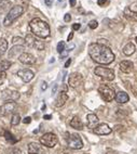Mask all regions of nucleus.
<instances>
[{
  "mask_svg": "<svg viewBox=\"0 0 137 154\" xmlns=\"http://www.w3.org/2000/svg\"><path fill=\"white\" fill-rule=\"evenodd\" d=\"M17 104L15 101H6V103L0 107V115L7 116L15 111Z\"/></svg>",
  "mask_w": 137,
  "mask_h": 154,
  "instance_id": "obj_8",
  "label": "nucleus"
},
{
  "mask_svg": "<svg viewBox=\"0 0 137 154\" xmlns=\"http://www.w3.org/2000/svg\"><path fill=\"white\" fill-rule=\"evenodd\" d=\"M89 54L94 62L98 64H110L115 60L111 49L99 42H93L89 46Z\"/></svg>",
  "mask_w": 137,
  "mask_h": 154,
  "instance_id": "obj_1",
  "label": "nucleus"
},
{
  "mask_svg": "<svg viewBox=\"0 0 137 154\" xmlns=\"http://www.w3.org/2000/svg\"><path fill=\"white\" fill-rule=\"evenodd\" d=\"M17 76L25 82V83H29L30 80L33 79L34 77H35V73L33 71H30V69H19L17 72Z\"/></svg>",
  "mask_w": 137,
  "mask_h": 154,
  "instance_id": "obj_11",
  "label": "nucleus"
},
{
  "mask_svg": "<svg viewBox=\"0 0 137 154\" xmlns=\"http://www.w3.org/2000/svg\"><path fill=\"white\" fill-rule=\"evenodd\" d=\"M135 40H136V42H137V37H136V39H135Z\"/></svg>",
  "mask_w": 137,
  "mask_h": 154,
  "instance_id": "obj_46",
  "label": "nucleus"
},
{
  "mask_svg": "<svg viewBox=\"0 0 137 154\" xmlns=\"http://www.w3.org/2000/svg\"><path fill=\"white\" fill-rule=\"evenodd\" d=\"M80 27H81V25H80L79 23H76V24L72 25V29H74V30H78V29H80Z\"/></svg>",
  "mask_w": 137,
  "mask_h": 154,
  "instance_id": "obj_37",
  "label": "nucleus"
},
{
  "mask_svg": "<svg viewBox=\"0 0 137 154\" xmlns=\"http://www.w3.org/2000/svg\"><path fill=\"white\" fill-rule=\"evenodd\" d=\"M25 44L27 45L28 47L33 48L34 47V44H35V40H36V38H35V36L31 35V34H28L26 37H25Z\"/></svg>",
  "mask_w": 137,
  "mask_h": 154,
  "instance_id": "obj_25",
  "label": "nucleus"
},
{
  "mask_svg": "<svg viewBox=\"0 0 137 154\" xmlns=\"http://www.w3.org/2000/svg\"><path fill=\"white\" fill-rule=\"evenodd\" d=\"M47 88H48V84L45 83V82H43L41 85V90H45Z\"/></svg>",
  "mask_w": 137,
  "mask_h": 154,
  "instance_id": "obj_40",
  "label": "nucleus"
},
{
  "mask_svg": "<svg viewBox=\"0 0 137 154\" xmlns=\"http://www.w3.org/2000/svg\"><path fill=\"white\" fill-rule=\"evenodd\" d=\"M28 153L29 154H45L41 146L37 142H31L28 144Z\"/></svg>",
  "mask_w": 137,
  "mask_h": 154,
  "instance_id": "obj_14",
  "label": "nucleus"
},
{
  "mask_svg": "<svg viewBox=\"0 0 137 154\" xmlns=\"http://www.w3.org/2000/svg\"><path fill=\"white\" fill-rule=\"evenodd\" d=\"M124 17L132 21H137V12H134L130 7L124 9Z\"/></svg>",
  "mask_w": 137,
  "mask_h": 154,
  "instance_id": "obj_21",
  "label": "nucleus"
},
{
  "mask_svg": "<svg viewBox=\"0 0 137 154\" xmlns=\"http://www.w3.org/2000/svg\"><path fill=\"white\" fill-rule=\"evenodd\" d=\"M56 90H57V85H54V87H53V89H52V94H55Z\"/></svg>",
  "mask_w": 137,
  "mask_h": 154,
  "instance_id": "obj_42",
  "label": "nucleus"
},
{
  "mask_svg": "<svg viewBox=\"0 0 137 154\" xmlns=\"http://www.w3.org/2000/svg\"><path fill=\"white\" fill-rule=\"evenodd\" d=\"M95 75L99 76L103 79L106 80H113L115 79V72L111 69H107V67H101V66H98L96 67L95 71H94Z\"/></svg>",
  "mask_w": 137,
  "mask_h": 154,
  "instance_id": "obj_7",
  "label": "nucleus"
},
{
  "mask_svg": "<svg viewBox=\"0 0 137 154\" xmlns=\"http://www.w3.org/2000/svg\"><path fill=\"white\" fill-rule=\"evenodd\" d=\"M6 73H0V86L2 85L3 84V82L6 80Z\"/></svg>",
  "mask_w": 137,
  "mask_h": 154,
  "instance_id": "obj_35",
  "label": "nucleus"
},
{
  "mask_svg": "<svg viewBox=\"0 0 137 154\" xmlns=\"http://www.w3.org/2000/svg\"><path fill=\"white\" fill-rule=\"evenodd\" d=\"M23 13H24V8H23L22 6L12 7V8L10 9V11H9V13L6 15L4 20H3V25H4V26H10V25H11L17 17H21Z\"/></svg>",
  "mask_w": 137,
  "mask_h": 154,
  "instance_id": "obj_3",
  "label": "nucleus"
},
{
  "mask_svg": "<svg viewBox=\"0 0 137 154\" xmlns=\"http://www.w3.org/2000/svg\"><path fill=\"white\" fill-rule=\"evenodd\" d=\"M7 49H8V42L4 38L0 39V58L6 53Z\"/></svg>",
  "mask_w": 137,
  "mask_h": 154,
  "instance_id": "obj_24",
  "label": "nucleus"
},
{
  "mask_svg": "<svg viewBox=\"0 0 137 154\" xmlns=\"http://www.w3.org/2000/svg\"><path fill=\"white\" fill-rule=\"evenodd\" d=\"M76 3H77V1H76V0H70V6H71V7L76 6Z\"/></svg>",
  "mask_w": 137,
  "mask_h": 154,
  "instance_id": "obj_43",
  "label": "nucleus"
},
{
  "mask_svg": "<svg viewBox=\"0 0 137 154\" xmlns=\"http://www.w3.org/2000/svg\"><path fill=\"white\" fill-rule=\"evenodd\" d=\"M57 136L53 134V132H47L40 138V143L42 146H47V148H53L57 144Z\"/></svg>",
  "mask_w": 137,
  "mask_h": 154,
  "instance_id": "obj_6",
  "label": "nucleus"
},
{
  "mask_svg": "<svg viewBox=\"0 0 137 154\" xmlns=\"http://www.w3.org/2000/svg\"><path fill=\"white\" fill-rule=\"evenodd\" d=\"M44 2L48 7H51L53 5V0H44Z\"/></svg>",
  "mask_w": 137,
  "mask_h": 154,
  "instance_id": "obj_39",
  "label": "nucleus"
},
{
  "mask_svg": "<svg viewBox=\"0 0 137 154\" xmlns=\"http://www.w3.org/2000/svg\"><path fill=\"white\" fill-rule=\"evenodd\" d=\"M23 52H24V47L23 46H13L10 49V51H9V58L10 59L15 58L17 55L19 57Z\"/></svg>",
  "mask_w": 137,
  "mask_h": 154,
  "instance_id": "obj_18",
  "label": "nucleus"
},
{
  "mask_svg": "<svg viewBox=\"0 0 137 154\" xmlns=\"http://www.w3.org/2000/svg\"><path fill=\"white\" fill-rule=\"evenodd\" d=\"M68 84L72 88H78L83 84V76L80 73H71L69 76Z\"/></svg>",
  "mask_w": 137,
  "mask_h": 154,
  "instance_id": "obj_9",
  "label": "nucleus"
},
{
  "mask_svg": "<svg viewBox=\"0 0 137 154\" xmlns=\"http://www.w3.org/2000/svg\"><path fill=\"white\" fill-rule=\"evenodd\" d=\"M115 100L118 102L119 104H124L126 102H129L130 97H129V94H126V92H124V91H119V92L115 94Z\"/></svg>",
  "mask_w": 137,
  "mask_h": 154,
  "instance_id": "obj_17",
  "label": "nucleus"
},
{
  "mask_svg": "<svg viewBox=\"0 0 137 154\" xmlns=\"http://www.w3.org/2000/svg\"><path fill=\"white\" fill-rule=\"evenodd\" d=\"M70 126H71L72 128H74V129H77V130L83 129L82 122H81V119H80L78 116H74V117H72V119L70 121Z\"/></svg>",
  "mask_w": 137,
  "mask_h": 154,
  "instance_id": "obj_20",
  "label": "nucleus"
},
{
  "mask_svg": "<svg viewBox=\"0 0 137 154\" xmlns=\"http://www.w3.org/2000/svg\"><path fill=\"white\" fill-rule=\"evenodd\" d=\"M67 100H68L67 94H66L65 91H60V94H58L57 98H56V100H55V106L56 107L63 106L66 102H67Z\"/></svg>",
  "mask_w": 137,
  "mask_h": 154,
  "instance_id": "obj_16",
  "label": "nucleus"
},
{
  "mask_svg": "<svg viewBox=\"0 0 137 154\" xmlns=\"http://www.w3.org/2000/svg\"><path fill=\"white\" fill-rule=\"evenodd\" d=\"M10 7H11V2L9 0H0V10L1 11H4Z\"/></svg>",
  "mask_w": 137,
  "mask_h": 154,
  "instance_id": "obj_27",
  "label": "nucleus"
},
{
  "mask_svg": "<svg viewBox=\"0 0 137 154\" xmlns=\"http://www.w3.org/2000/svg\"><path fill=\"white\" fill-rule=\"evenodd\" d=\"M36 50H39V51H41V50H44V42H40L38 39L35 40V44H34V47Z\"/></svg>",
  "mask_w": 137,
  "mask_h": 154,
  "instance_id": "obj_29",
  "label": "nucleus"
},
{
  "mask_svg": "<svg viewBox=\"0 0 137 154\" xmlns=\"http://www.w3.org/2000/svg\"><path fill=\"white\" fill-rule=\"evenodd\" d=\"M21 123V116L19 114H13L11 119V125L12 126H16Z\"/></svg>",
  "mask_w": 137,
  "mask_h": 154,
  "instance_id": "obj_28",
  "label": "nucleus"
},
{
  "mask_svg": "<svg viewBox=\"0 0 137 154\" xmlns=\"http://www.w3.org/2000/svg\"><path fill=\"white\" fill-rule=\"evenodd\" d=\"M64 21H65V22H70V21H71V15L69 13H66L65 17H64Z\"/></svg>",
  "mask_w": 137,
  "mask_h": 154,
  "instance_id": "obj_36",
  "label": "nucleus"
},
{
  "mask_svg": "<svg viewBox=\"0 0 137 154\" xmlns=\"http://www.w3.org/2000/svg\"><path fill=\"white\" fill-rule=\"evenodd\" d=\"M8 154H22V151L17 148H12L8 151Z\"/></svg>",
  "mask_w": 137,
  "mask_h": 154,
  "instance_id": "obj_32",
  "label": "nucleus"
},
{
  "mask_svg": "<svg viewBox=\"0 0 137 154\" xmlns=\"http://www.w3.org/2000/svg\"><path fill=\"white\" fill-rule=\"evenodd\" d=\"M70 63H71V59H68V60H67V62L65 63V67H66V69H67V67H69Z\"/></svg>",
  "mask_w": 137,
  "mask_h": 154,
  "instance_id": "obj_41",
  "label": "nucleus"
},
{
  "mask_svg": "<svg viewBox=\"0 0 137 154\" xmlns=\"http://www.w3.org/2000/svg\"><path fill=\"white\" fill-rule=\"evenodd\" d=\"M51 117H52V116H51V115H44L43 119H51Z\"/></svg>",
  "mask_w": 137,
  "mask_h": 154,
  "instance_id": "obj_45",
  "label": "nucleus"
},
{
  "mask_svg": "<svg viewBox=\"0 0 137 154\" xmlns=\"http://www.w3.org/2000/svg\"><path fill=\"white\" fill-rule=\"evenodd\" d=\"M29 27L31 33L35 36L39 37V38H48L50 36V26L47 22H44L42 20H40L39 17H36L30 21Z\"/></svg>",
  "mask_w": 137,
  "mask_h": 154,
  "instance_id": "obj_2",
  "label": "nucleus"
},
{
  "mask_svg": "<svg viewBox=\"0 0 137 154\" xmlns=\"http://www.w3.org/2000/svg\"><path fill=\"white\" fill-rule=\"evenodd\" d=\"M108 3H109V0H97V5L101 7L106 6V5H108Z\"/></svg>",
  "mask_w": 137,
  "mask_h": 154,
  "instance_id": "obj_34",
  "label": "nucleus"
},
{
  "mask_svg": "<svg viewBox=\"0 0 137 154\" xmlns=\"http://www.w3.org/2000/svg\"><path fill=\"white\" fill-rule=\"evenodd\" d=\"M66 136H68L66 138H67V144L69 148L74 149V150H79V149L83 148V141L79 135L66 132Z\"/></svg>",
  "mask_w": 137,
  "mask_h": 154,
  "instance_id": "obj_4",
  "label": "nucleus"
},
{
  "mask_svg": "<svg viewBox=\"0 0 137 154\" xmlns=\"http://www.w3.org/2000/svg\"><path fill=\"white\" fill-rule=\"evenodd\" d=\"M98 92L101 94V99L106 102H110L115 99V92L111 87L107 85H101L98 87Z\"/></svg>",
  "mask_w": 137,
  "mask_h": 154,
  "instance_id": "obj_5",
  "label": "nucleus"
},
{
  "mask_svg": "<svg viewBox=\"0 0 137 154\" xmlns=\"http://www.w3.org/2000/svg\"><path fill=\"white\" fill-rule=\"evenodd\" d=\"M12 63L8 60H2L0 61V73H4L7 69H9L11 67Z\"/></svg>",
  "mask_w": 137,
  "mask_h": 154,
  "instance_id": "obj_23",
  "label": "nucleus"
},
{
  "mask_svg": "<svg viewBox=\"0 0 137 154\" xmlns=\"http://www.w3.org/2000/svg\"><path fill=\"white\" fill-rule=\"evenodd\" d=\"M12 42H13L14 46H23L25 44V40L22 37H13Z\"/></svg>",
  "mask_w": 137,
  "mask_h": 154,
  "instance_id": "obj_30",
  "label": "nucleus"
},
{
  "mask_svg": "<svg viewBox=\"0 0 137 154\" xmlns=\"http://www.w3.org/2000/svg\"><path fill=\"white\" fill-rule=\"evenodd\" d=\"M19 61L21 63L26 64V65H31V64H35L36 59H35V57H34L33 54H30V53L23 52L22 54L19 57Z\"/></svg>",
  "mask_w": 137,
  "mask_h": 154,
  "instance_id": "obj_12",
  "label": "nucleus"
},
{
  "mask_svg": "<svg viewBox=\"0 0 137 154\" xmlns=\"http://www.w3.org/2000/svg\"><path fill=\"white\" fill-rule=\"evenodd\" d=\"M72 37H74V33H70V34H69V36H68V42H70V40H71Z\"/></svg>",
  "mask_w": 137,
  "mask_h": 154,
  "instance_id": "obj_44",
  "label": "nucleus"
},
{
  "mask_svg": "<svg viewBox=\"0 0 137 154\" xmlns=\"http://www.w3.org/2000/svg\"><path fill=\"white\" fill-rule=\"evenodd\" d=\"M2 98L6 101H16L19 98V92L14 90H4L2 92Z\"/></svg>",
  "mask_w": 137,
  "mask_h": 154,
  "instance_id": "obj_13",
  "label": "nucleus"
},
{
  "mask_svg": "<svg viewBox=\"0 0 137 154\" xmlns=\"http://www.w3.org/2000/svg\"><path fill=\"white\" fill-rule=\"evenodd\" d=\"M135 50H136V48H135L134 44L129 42V44H126V46L123 48V53L125 55H127V57H130V55H132L135 52Z\"/></svg>",
  "mask_w": 137,
  "mask_h": 154,
  "instance_id": "obj_22",
  "label": "nucleus"
},
{
  "mask_svg": "<svg viewBox=\"0 0 137 154\" xmlns=\"http://www.w3.org/2000/svg\"><path fill=\"white\" fill-rule=\"evenodd\" d=\"M65 47H66L65 42H60L57 44V47H56V49H57V52L58 53L64 52V50H65Z\"/></svg>",
  "mask_w": 137,
  "mask_h": 154,
  "instance_id": "obj_31",
  "label": "nucleus"
},
{
  "mask_svg": "<svg viewBox=\"0 0 137 154\" xmlns=\"http://www.w3.org/2000/svg\"><path fill=\"white\" fill-rule=\"evenodd\" d=\"M30 122H31V119H30V117H25V119H23V123H24V124H29Z\"/></svg>",
  "mask_w": 137,
  "mask_h": 154,
  "instance_id": "obj_38",
  "label": "nucleus"
},
{
  "mask_svg": "<svg viewBox=\"0 0 137 154\" xmlns=\"http://www.w3.org/2000/svg\"><path fill=\"white\" fill-rule=\"evenodd\" d=\"M3 136H4V138H6V140L8 141V142H10V143H15L17 141L16 139L14 138V136L12 135L10 131H8V130L3 131Z\"/></svg>",
  "mask_w": 137,
  "mask_h": 154,
  "instance_id": "obj_26",
  "label": "nucleus"
},
{
  "mask_svg": "<svg viewBox=\"0 0 137 154\" xmlns=\"http://www.w3.org/2000/svg\"><path fill=\"white\" fill-rule=\"evenodd\" d=\"M120 69L125 74H130L134 71V64L131 61H122L120 63Z\"/></svg>",
  "mask_w": 137,
  "mask_h": 154,
  "instance_id": "obj_15",
  "label": "nucleus"
},
{
  "mask_svg": "<svg viewBox=\"0 0 137 154\" xmlns=\"http://www.w3.org/2000/svg\"><path fill=\"white\" fill-rule=\"evenodd\" d=\"M97 26H98V23H97V21H95V20H93V21H91V22L89 23V27H90L91 29H95V28H97Z\"/></svg>",
  "mask_w": 137,
  "mask_h": 154,
  "instance_id": "obj_33",
  "label": "nucleus"
},
{
  "mask_svg": "<svg viewBox=\"0 0 137 154\" xmlns=\"http://www.w3.org/2000/svg\"><path fill=\"white\" fill-rule=\"evenodd\" d=\"M93 132L97 136H107L112 132V129L107 124H98L95 128H93Z\"/></svg>",
  "mask_w": 137,
  "mask_h": 154,
  "instance_id": "obj_10",
  "label": "nucleus"
},
{
  "mask_svg": "<svg viewBox=\"0 0 137 154\" xmlns=\"http://www.w3.org/2000/svg\"><path fill=\"white\" fill-rule=\"evenodd\" d=\"M88 127L89 128H95L97 125H98V117L97 115L93 114V113H91L88 115Z\"/></svg>",
  "mask_w": 137,
  "mask_h": 154,
  "instance_id": "obj_19",
  "label": "nucleus"
}]
</instances>
